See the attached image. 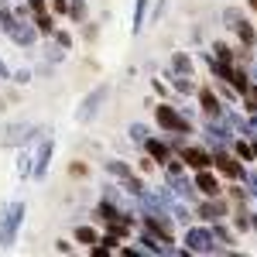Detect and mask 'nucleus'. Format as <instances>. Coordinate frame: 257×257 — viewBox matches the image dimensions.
Instances as JSON below:
<instances>
[{
	"instance_id": "1",
	"label": "nucleus",
	"mask_w": 257,
	"mask_h": 257,
	"mask_svg": "<svg viewBox=\"0 0 257 257\" xmlns=\"http://www.w3.org/2000/svg\"><path fill=\"white\" fill-rule=\"evenodd\" d=\"M158 120L165 123V127H175V131H185V120H178L168 106H158Z\"/></svg>"
},
{
	"instance_id": "4",
	"label": "nucleus",
	"mask_w": 257,
	"mask_h": 257,
	"mask_svg": "<svg viewBox=\"0 0 257 257\" xmlns=\"http://www.w3.org/2000/svg\"><path fill=\"white\" fill-rule=\"evenodd\" d=\"M219 168H223L226 175H237V165H233L230 158H219Z\"/></svg>"
},
{
	"instance_id": "3",
	"label": "nucleus",
	"mask_w": 257,
	"mask_h": 257,
	"mask_svg": "<svg viewBox=\"0 0 257 257\" xmlns=\"http://www.w3.org/2000/svg\"><path fill=\"white\" fill-rule=\"evenodd\" d=\"M185 158L192 161V165H196V168H202V165H209V158H206V155H202V151H189V155H185Z\"/></svg>"
},
{
	"instance_id": "2",
	"label": "nucleus",
	"mask_w": 257,
	"mask_h": 257,
	"mask_svg": "<svg viewBox=\"0 0 257 257\" xmlns=\"http://www.w3.org/2000/svg\"><path fill=\"white\" fill-rule=\"evenodd\" d=\"M199 189H202V192H213V196L219 192V189H216V178H209V175H199Z\"/></svg>"
}]
</instances>
